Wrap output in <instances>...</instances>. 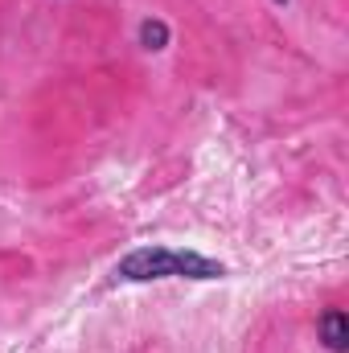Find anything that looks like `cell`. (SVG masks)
I'll return each mask as SVG.
<instances>
[{"label":"cell","instance_id":"6da1fadb","mask_svg":"<svg viewBox=\"0 0 349 353\" xmlns=\"http://www.w3.org/2000/svg\"><path fill=\"white\" fill-rule=\"evenodd\" d=\"M115 275L123 283H152V279H222L226 267L201 251H185V247H136L128 251Z\"/></svg>","mask_w":349,"mask_h":353},{"label":"cell","instance_id":"7a4b0ae2","mask_svg":"<svg viewBox=\"0 0 349 353\" xmlns=\"http://www.w3.org/2000/svg\"><path fill=\"white\" fill-rule=\"evenodd\" d=\"M317 337L325 341V350L329 353H346L349 350V316L341 312V308L321 312V321H317Z\"/></svg>","mask_w":349,"mask_h":353},{"label":"cell","instance_id":"3957f363","mask_svg":"<svg viewBox=\"0 0 349 353\" xmlns=\"http://www.w3.org/2000/svg\"><path fill=\"white\" fill-rule=\"evenodd\" d=\"M169 37H173V33H169V25H165L161 17H148V21L140 25V46H144L148 54H161V50L169 46Z\"/></svg>","mask_w":349,"mask_h":353},{"label":"cell","instance_id":"277c9868","mask_svg":"<svg viewBox=\"0 0 349 353\" xmlns=\"http://www.w3.org/2000/svg\"><path fill=\"white\" fill-rule=\"evenodd\" d=\"M275 4H288V0H275Z\"/></svg>","mask_w":349,"mask_h":353}]
</instances>
